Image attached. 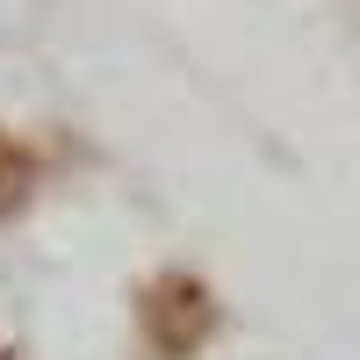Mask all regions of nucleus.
<instances>
[{"instance_id": "nucleus-1", "label": "nucleus", "mask_w": 360, "mask_h": 360, "mask_svg": "<svg viewBox=\"0 0 360 360\" xmlns=\"http://www.w3.org/2000/svg\"><path fill=\"white\" fill-rule=\"evenodd\" d=\"M137 324L159 360H195L209 346V332H217V295H209L202 274H159L137 295Z\"/></svg>"}, {"instance_id": "nucleus-2", "label": "nucleus", "mask_w": 360, "mask_h": 360, "mask_svg": "<svg viewBox=\"0 0 360 360\" xmlns=\"http://www.w3.org/2000/svg\"><path fill=\"white\" fill-rule=\"evenodd\" d=\"M29 202H37V159H29V144L15 130H0V224L22 217Z\"/></svg>"}, {"instance_id": "nucleus-3", "label": "nucleus", "mask_w": 360, "mask_h": 360, "mask_svg": "<svg viewBox=\"0 0 360 360\" xmlns=\"http://www.w3.org/2000/svg\"><path fill=\"white\" fill-rule=\"evenodd\" d=\"M0 360H8V353H0Z\"/></svg>"}]
</instances>
